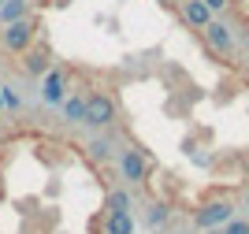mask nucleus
Instances as JSON below:
<instances>
[{
    "label": "nucleus",
    "instance_id": "nucleus-1",
    "mask_svg": "<svg viewBox=\"0 0 249 234\" xmlns=\"http://www.w3.org/2000/svg\"><path fill=\"white\" fill-rule=\"evenodd\" d=\"M227 219H234V201L231 197H216V201H205L201 208H194V227L197 231H216Z\"/></svg>",
    "mask_w": 249,
    "mask_h": 234
},
{
    "label": "nucleus",
    "instance_id": "nucleus-2",
    "mask_svg": "<svg viewBox=\"0 0 249 234\" xmlns=\"http://www.w3.org/2000/svg\"><path fill=\"white\" fill-rule=\"evenodd\" d=\"M4 4H8V0H0V8H4Z\"/></svg>",
    "mask_w": 249,
    "mask_h": 234
}]
</instances>
